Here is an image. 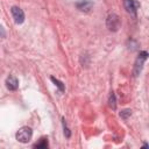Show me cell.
Segmentation results:
<instances>
[{
    "mask_svg": "<svg viewBox=\"0 0 149 149\" xmlns=\"http://www.w3.org/2000/svg\"><path fill=\"white\" fill-rule=\"evenodd\" d=\"M33 136V130L30 127H22L19 129V132L16 133V140L21 143H28L31 140Z\"/></svg>",
    "mask_w": 149,
    "mask_h": 149,
    "instance_id": "obj_1",
    "label": "cell"
},
{
    "mask_svg": "<svg viewBox=\"0 0 149 149\" xmlns=\"http://www.w3.org/2000/svg\"><path fill=\"white\" fill-rule=\"evenodd\" d=\"M148 58V52L147 51H141L139 57L136 58V62H135V65H134V76L137 77L141 71H142V68H143V63L146 62V59Z\"/></svg>",
    "mask_w": 149,
    "mask_h": 149,
    "instance_id": "obj_2",
    "label": "cell"
},
{
    "mask_svg": "<svg viewBox=\"0 0 149 149\" xmlns=\"http://www.w3.org/2000/svg\"><path fill=\"white\" fill-rule=\"evenodd\" d=\"M106 26L109 30L112 31H116L120 27V19L116 14H111L108 15L107 20H106Z\"/></svg>",
    "mask_w": 149,
    "mask_h": 149,
    "instance_id": "obj_3",
    "label": "cell"
},
{
    "mask_svg": "<svg viewBox=\"0 0 149 149\" xmlns=\"http://www.w3.org/2000/svg\"><path fill=\"white\" fill-rule=\"evenodd\" d=\"M123 6L128 13L136 16V12H137V8L140 7V2L136 0H123Z\"/></svg>",
    "mask_w": 149,
    "mask_h": 149,
    "instance_id": "obj_4",
    "label": "cell"
},
{
    "mask_svg": "<svg viewBox=\"0 0 149 149\" xmlns=\"http://www.w3.org/2000/svg\"><path fill=\"white\" fill-rule=\"evenodd\" d=\"M10 12H12V15H13V19H14V22L15 23L21 24L24 21V13H23V10L20 7L13 6L12 9H10Z\"/></svg>",
    "mask_w": 149,
    "mask_h": 149,
    "instance_id": "obj_5",
    "label": "cell"
},
{
    "mask_svg": "<svg viewBox=\"0 0 149 149\" xmlns=\"http://www.w3.org/2000/svg\"><path fill=\"white\" fill-rule=\"evenodd\" d=\"M6 87L9 90V91H15L19 88V80L16 77L14 76H9L7 77L6 79Z\"/></svg>",
    "mask_w": 149,
    "mask_h": 149,
    "instance_id": "obj_6",
    "label": "cell"
},
{
    "mask_svg": "<svg viewBox=\"0 0 149 149\" xmlns=\"http://www.w3.org/2000/svg\"><path fill=\"white\" fill-rule=\"evenodd\" d=\"M93 6V2L90 0H79L76 3V7L81 12H88Z\"/></svg>",
    "mask_w": 149,
    "mask_h": 149,
    "instance_id": "obj_7",
    "label": "cell"
},
{
    "mask_svg": "<svg viewBox=\"0 0 149 149\" xmlns=\"http://www.w3.org/2000/svg\"><path fill=\"white\" fill-rule=\"evenodd\" d=\"M48 146H49V144H48V140H47L45 137H43V139L40 140V142H36L33 147H34V148H37V149H41V148L44 149V148H48Z\"/></svg>",
    "mask_w": 149,
    "mask_h": 149,
    "instance_id": "obj_8",
    "label": "cell"
},
{
    "mask_svg": "<svg viewBox=\"0 0 149 149\" xmlns=\"http://www.w3.org/2000/svg\"><path fill=\"white\" fill-rule=\"evenodd\" d=\"M108 106H109L112 109H115V108H116V100H115V94H114V92H111V94H109V98H108Z\"/></svg>",
    "mask_w": 149,
    "mask_h": 149,
    "instance_id": "obj_9",
    "label": "cell"
},
{
    "mask_svg": "<svg viewBox=\"0 0 149 149\" xmlns=\"http://www.w3.org/2000/svg\"><path fill=\"white\" fill-rule=\"evenodd\" d=\"M50 79H51V81L58 87V90L61 91V92H63L64 91V88H65V86H64V84L61 81V80H58L57 78H55V77H50Z\"/></svg>",
    "mask_w": 149,
    "mask_h": 149,
    "instance_id": "obj_10",
    "label": "cell"
},
{
    "mask_svg": "<svg viewBox=\"0 0 149 149\" xmlns=\"http://www.w3.org/2000/svg\"><path fill=\"white\" fill-rule=\"evenodd\" d=\"M130 114H132V111H130V109H123V111L120 112V116H121L122 119H127Z\"/></svg>",
    "mask_w": 149,
    "mask_h": 149,
    "instance_id": "obj_11",
    "label": "cell"
},
{
    "mask_svg": "<svg viewBox=\"0 0 149 149\" xmlns=\"http://www.w3.org/2000/svg\"><path fill=\"white\" fill-rule=\"evenodd\" d=\"M63 127H64V135L66 136V137H70V135H71V133H70V130H69V128L66 127V125H65V120L63 119Z\"/></svg>",
    "mask_w": 149,
    "mask_h": 149,
    "instance_id": "obj_12",
    "label": "cell"
},
{
    "mask_svg": "<svg viewBox=\"0 0 149 149\" xmlns=\"http://www.w3.org/2000/svg\"><path fill=\"white\" fill-rule=\"evenodd\" d=\"M5 36H6V31H5L3 27L0 26V37H5Z\"/></svg>",
    "mask_w": 149,
    "mask_h": 149,
    "instance_id": "obj_13",
    "label": "cell"
}]
</instances>
